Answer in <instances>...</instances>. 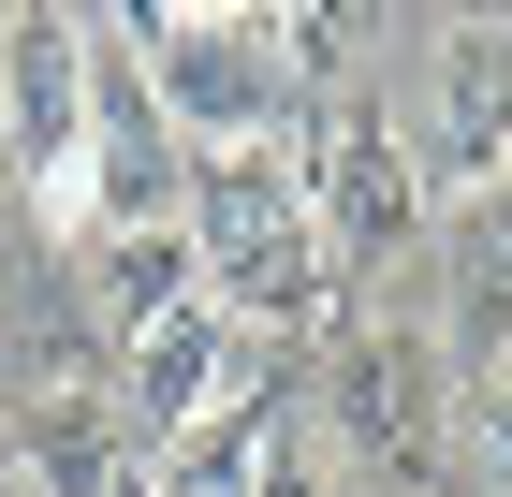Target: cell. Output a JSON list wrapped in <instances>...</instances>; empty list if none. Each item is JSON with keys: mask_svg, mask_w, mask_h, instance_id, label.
<instances>
[{"mask_svg": "<svg viewBox=\"0 0 512 497\" xmlns=\"http://www.w3.org/2000/svg\"><path fill=\"white\" fill-rule=\"evenodd\" d=\"M147 88V117L176 147H278L293 132V59H278V15L264 0H161V15H118L103 30Z\"/></svg>", "mask_w": 512, "mask_h": 497, "instance_id": "obj_1", "label": "cell"}, {"mask_svg": "<svg viewBox=\"0 0 512 497\" xmlns=\"http://www.w3.org/2000/svg\"><path fill=\"white\" fill-rule=\"evenodd\" d=\"M176 234H191V278H205L220 322H322V307H337V264H322L308 191H293V147H220V161H191Z\"/></svg>", "mask_w": 512, "mask_h": 497, "instance_id": "obj_2", "label": "cell"}, {"mask_svg": "<svg viewBox=\"0 0 512 497\" xmlns=\"http://www.w3.org/2000/svg\"><path fill=\"white\" fill-rule=\"evenodd\" d=\"M88 103H103V30L88 15H0V176L59 234H74V176H88Z\"/></svg>", "mask_w": 512, "mask_h": 497, "instance_id": "obj_3", "label": "cell"}, {"mask_svg": "<svg viewBox=\"0 0 512 497\" xmlns=\"http://www.w3.org/2000/svg\"><path fill=\"white\" fill-rule=\"evenodd\" d=\"M293 191H308V234H322L337 278H352V264H395V249L425 234V161H410V132L366 117V103H322V117H308Z\"/></svg>", "mask_w": 512, "mask_h": 497, "instance_id": "obj_4", "label": "cell"}, {"mask_svg": "<svg viewBox=\"0 0 512 497\" xmlns=\"http://www.w3.org/2000/svg\"><path fill=\"white\" fill-rule=\"evenodd\" d=\"M322 410H337V439H352L366 468H395V483H439V454H454L439 337H410V322H352L337 366H322Z\"/></svg>", "mask_w": 512, "mask_h": 497, "instance_id": "obj_5", "label": "cell"}, {"mask_svg": "<svg viewBox=\"0 0 512 497\" xmlns=\"http://www.w3.org/2000/svg\"><path fill=\"white\" fill-rule=\"evenodd\" d=\"M425 176H469V191H498L512 176V30L498 15H454L439 30V117H425Z\"/></svg>", "mask_w": 512, "mask_h": 497, "instance_id": "obj_6", "label": "cell"}, {"mask_svg": "<svg viewBox=\"0 0 512 497\" xmlns=\"http://www.w3.org/2000/svg\"><path fill=\"white\" fill-rule=\"evenodd\" d=\"M118 410L147 424V439H191L205 410H220V381H235V322H220V307H176V322H147V337H118Z\"/></svg>", "mask_w": 512, "mask_h": 497, "instance_id": "obj_7", "label": "cell"}, {"mask_svg": "<svg viewBox=\"0 0 512 497\" xmlns=\"http://www.w3.org/2000/svg\"><path fill=\"white\" fill-rule=\"evenodd\" d=\"M205 278H191V234L161 220V234H88V307L118 322V337H147V322H176Z\"/></svg>", "mask_w": 512, "mask_h": 497, "instance_id": "obj_8", "label": "cell"}, {"mask_svg": "<svg viewBox=\"0 0 512 497\" xmlns=\"http://www.w3.org/2000/svg\"><path fill=\"white\" fill-rule=\"evenodd\" d=\"M454 322H469V351L512 337V176L469 191V220H454Z\"/></svg>", "mask_w": 512, "mask_h": 497, "instance_id": "obj_9", "label": "cell"}, {"mask_svg": "<svg viewBox=\"0 0 512 497\" xmlns=\"http://www.w3.org/2000/svg\"><path fill=\"white\" fill-rule=\"evenodd\" d=\"M469 439H483V468L512 483V381H483V395H469Z\"/></svg>", "mask_w": 512, "mask_h": 497, "instance_id": "obj_10", "label": "cell"}, {"mask_svg": "<svg viewBox=\"0 0 512 497\" xmlns=\"http://www.w3.org/2000/svg\"><path fill=\"white\" fill-rule=\"evenodd\" d=\"M249 497H337V483H322V468H293V454H264V483H249Z\"/></svg>", "mask_w": 512, "mask_h": 497, "instance_id": "obj_11", "label": "cell"}, {"mask_svg": "<svg viewBox=\"0 0 512 497\" xmlns=\"http://www.w3.org/2000/svg\"><path fill=\"white\" fill-rule=\"evenodd\" d=\"M0 497H15V410H0Z\"/></svg>", "mask_w": 512, "mask_h": 497, "instance_id": "obj_12", "label": "cell"}, {"mask_svg": "<svg viewBox=\"0 0 512 497\" xmlns=\"http://www.w3.org/2000/svg\"><path fill=\"white\" fill-rule=\"evenodd\" d=\"M103 497H147V454H132V468H118V483H103Z\"/></svg>", "mask_w": 512, "mask_h": 497, "instance_id": "obj_13", "label": "cell"}, {"mask_svg": "<svg viewBox=\"0 0 512 497\" xmlns=\"http://www.w3.org/2000/svg\"><path fill=\"white\" fill-rule=\"evenodd\" d=\"M15 497H30V483H15Z\"/></svg>", "mask_w": 512, "mask_h": 497, "instance_id": "obj_14", "label": "cell"}]
</instances>
